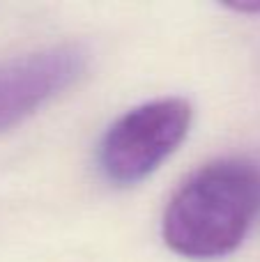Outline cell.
<instances>
[{"label": "cell", "mask_w": 260, "mask_h": 262, "mask_svg": "<svg viewBox=\"0 0 260 262\" xmlns=\"http://www.w3.org/2000/svg\"><path fill=\"white\" fill-rule=\"evenodd\" d=\"M193 111L182 97L145 101L118 118L99 145V168L115 184H136L180 147Z\"/></svg>", "instance_id": "2"}, {"label": "cell", "mask_w": 260, "mask_h": 262, "mask_svg": "<svg viewBox=\"0 0 260 262\" xmlns=\"http://www.w3.org/2000/svg\"><path fill=\"white\" fill-rule=\"evenodd\" d=\"M228 9L237 14H260V0H242V3H228Z\"/></svg>", "instance_id": "4"}, {"label": "cell", "mask_w": 260, "mask_h": 262, "mask_svg": "<svg viewBox=\"0 0 260 262\" xmlns=\"http://www.w3.org/2000/svg\"><path fill=\"white\" fill-rule=\"evenodd\" d=\"M85 46L67 41L0 62V134L72 88L88 69Z\"/></svg>", "instance_id": "3"}, {"label": "cell", "mask_w": 260, "mask_h": 262, "mask_svg": "<svg viewBox=\"0 0 260 262\" xmlns=\"http://www.w3.org/2000/svg\"><path fill=\"white\" fill-rule=\"evenodd\" d=\"M258 214L260 166L249 159H219L180 184L164 212L161 235L184 258H224L244 242Z\"/></svg>", "instance_id": "1"}]
</instances>
